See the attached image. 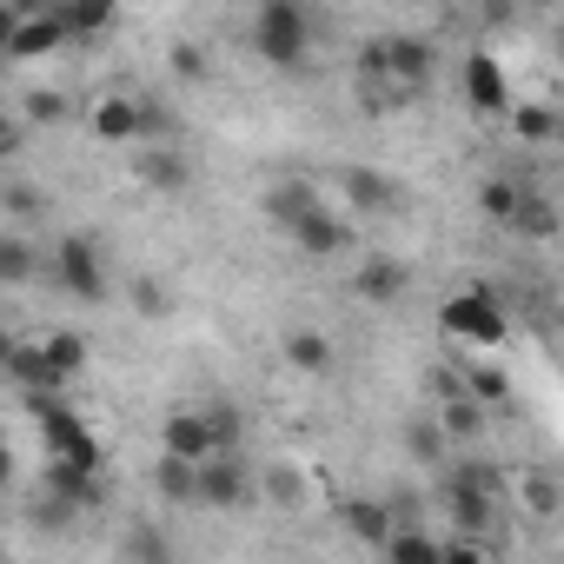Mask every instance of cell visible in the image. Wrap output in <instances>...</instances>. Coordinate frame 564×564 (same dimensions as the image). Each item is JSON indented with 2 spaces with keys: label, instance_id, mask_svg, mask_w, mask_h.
I'll list each match as a JSON object with an SVG mask.
<instances>
[{
  "label": "cell",
  "instance_id": "6da1fadb",
  "mask_svg": "<svg viewBox=\"0 0 564 564\" xmlns=\"http://www.w3.org/2000/svg\"><path fill=\"white\" fill-rule=\"evenodd\" d=\"M432 67H438V47H432L425 34H386V41H366V54H359V80H366V87L386 80L405 107L425 94Z\"/></svg>",
  "mask_w": 564,
  "mask_h": 564
},
{
  "label": "cell",
  "instance_id": "7a4b0ae2",
  "mask_svg": "<svg viewBox=\"0 0 564 564\" xmlns=\"http://www.w3.org/2000/svg\"><path fill=\"white\" fill-rule=\"evenodd\" d=\"M252 54L265 67H279V74L306 67V54H313V14L293 8V0H265V8L252 14Z\"/></svg>",
  "mask_w": 564,
  "mask_h": 564
},
{
  "label": "cell",
  "instance_id": "3957f363",
  "mask_svg": "<svg viewBox=\"0 0 564 564\" xmlns=\"http://www.w3.org/2000/svg\"><path fill=\"white\" fill-rule=\"evenodd\" d=\"M47 272L61 279V293L67 300H107V252H100V239H87V232H67L54 252H47Z\"/></svg>",
  "mask_w": 564,
  "mask_h": 564
},
{
  "label": "cell",
  "instance_id": "277c9868",
  "mask_svg": "<svg viewBox=\"0 0 564 564\" xmlns=\"http://www.w3.org/2000/svg\"><path fill=\"white\" fill-rule=\"evenodd\" d=\"M438 326H445L452 339H471V346H505V333H511L491 293H452V300L438 306Z\"/></svg>",
  "mask_w": 564,
  "mask_h": 564
},
{
  "label": "cell",
  "instance_id": "5b68a950",
  "mask_svg": "<svg viewBox=\"0 0 564 564\" xmlns=\"http://www.w3.org/2000/svg\"><path fill=\"white\" fill-rule=\"evenodd\" d=\"M259 491V478H252V465H246V452H213L206 465H199V498L193 505H213V511H232V505H246Z\"/></svg>",
  "mask_w": 564,
  "mask_h": 564
},
{
  "label": "cell",
  "instance_id": "8992f818",
  "mask_svg": "<svg viewBox=\"0 0 564 564\" xmlns=\"http://www.w3.org/2000/svg\"><path fill=\"white\" fill-rule=\"evenodd\" d=\"M352 293H359L366 306H399V300L412 293V265L392 259V252H372V259L352 272Z\"/></svg>",
  "mask_w": 564,
  "mask_h": 564
},
{
  "label": "cell",
  "instance_id": "52a82bcc",
  "mask_svg": "<svg viewBox=\"0 0 564 564\" xmlns=\"http://www.w3.org/2000/svg\"><path fill=\"white\" fill-rule=\"evenodd\" d=\"M293 246H300L306 259H339V252H352V219H339L333 206H313V213L293 226Z\"/></svg>",
  "mask_w": 564,
  "mask_h": 564
},
{
  "label": "cell",
  "instance_id": "ba28073f",
  "mask_svg": "<svg viewBox=\"0 0 564 564\" xmlns=\"http://www.w3.org/2000/svg\"><path fill=\"white\" fill-rule=\"evenodd\" d=\"M87 127H94V140H107V147H140V100H133V94H100V100L87 107Z\"/></svg>",
  "mask_w": 564,
  "mask_h": 564
},
{
  "label": "cell",
  "instance_id": "9c48e42d",
  "mask_svg": "<svg viewBox=\"0 0 564 564\" xmlns=\"http://www.w3.org/2000/svg\"><path fill=\"white\" fill-rule=\"evenodd\" d=\"M133 180H140L147 193H186V186H193V160H186L180 147H140Z\"/></svg>",
  "mask_w": 564,
  "mask_h": 564
},
{
  "label": "cell",
  "instance_id": "30bf717a",
  "mask_svg": "<svg viewBox=\"0 0 564 564\" xmlns=\"http://www.w3.org/2000/svg\"><path fill=\"white\" fill-rule=\"evenodd\" d=\"M160 445H166V458H180V465H206V458H213L206 412H173V419L160 425Z\"/></svg>",
  "mask_w": 564,
  "mask_h": 564
},
{
  "label": "cell",
  "instance_id": "8fae6325",
  "mask_svg": "<svg viewBox=\"0 0 564 564\" xmlns=\"http://www.w3.org/2000/svg\"><path fill=\"white\" fill-rule=\"evenodd\" d=\"M465 100H471L478 113H511V80L498 74L491 54H471V61H465Z\"/></svg>",
  "mask_w": 564,
  "mask_h": 564
},
{
  "label": "cell",
  "instance_id": "7c38bea8",
  "mask_svg": "<svg viewBox=\"0 0 564 564\" xmlns=\"http://www.w3.org/2000/svg\"><path fill=\"white\" fill-rule=\"evenodd\" d=\"M67 41V28H61V14L54 8H21V28H14V41H8V61H28V54H54Z\"/></svg>",
  "mask_w": 564,
  "mask_h": 564
},
{
  "label": "cell",
  "instance_id": "4fadbf2b",
  "mask_svg": "<svg viewBox=\"0 0 564 564\" xmlns=\"http://www.w3.org/2000/svg\"><path fill=\"white\" fill-rule=\"evenodd\" d=\"M339 193L352 199V213H392V206L405 199V193H399L386 173H372V166H346V173H339Z\"/></svg>",
  "mask_w": 564,
  "mask_h": 564
},
{
  "label": "cell",
  "instance_id": "5bb4252c",
  "mask_svg": "<svg viewBox=\"0 0 564 564\" xmlns=\"http://www.w3.org/2000/svg\"><path fill=\"white\" fill-rule=\"evenodd\" d=\"M445 518H452L458 538H485L491 518H498V498H491V491H458V485H445Z\"/></svg>",
  "mask_w": 564,
  "mask_h": 564
},
{
  "label": "cell",
  "instance_id": "9a60e30c",
  "mask_svg": "<svg viewBox=\"0 0 564 564\" xmlns=\"http://www.w3.org/2000/svg\"><path fill=\"white\" fill-rule=\"evenodd\" d=\"M319 206V193H313V180H279L272 193H265V219L279 226V232H293L306 213Z\"/></svg>",
  "mask_w": 564,
  "mask_h": 564
},
{
  "label": "cell",
  "instance_id": "2e32d148",
  "mask_svg": "<svg viewBox=\"0 0 564 564\" xmlns=\"http://www.w3.org/2000/svg\"><path fill=\"white\" fill-rule=\"evenodd\" d=\"M0 379H14L28 399H41V392H61V379H54V366H47V352H41V339L28 346H14V359H8V372H0Z\"/></svg>",
  "mask_w": 564,
  "mask_h": 564
},
{
  "label": "cell",
  "instance_id": "e0dca14e",
  "mask_svg": "<svg viewBox=\"0 0 564 564\" xmlns=\"http://www.w3.org/2000/svg\"><path fill=\"white\" fill-rule=\"evenodd\" d=\"M339 524H346L359 544H379V551H386V538H392V511H386V498H346V505H339Z\"/></svg>",
  "mask_w": 564,
  "mask_h": 564
},
{
  "label": "cell",
  "instance_id": "ac0fdd59",
  "mask_svg": "<svg viewBox=\"0 0 564 564\" xmlns=\"http://www.w3.org/2000/svg\"><path fill=\"white\" fill-rule=\"evenodd\" d=\"M41 265H47V252L28 232H0V286H28Z\"/></svg>",
  "mask_w": 564,
  "mask_h": 564
},
{
  "label": "cell",
  "instance_id": "d6986e66",
  "mask_svg": "<svg viewBox=\"0 0 564 564\" xmlns=\"http://www.w3.org/2000/svg\"><path fill=\"white\" fill-rule=\"evenodd\" d=\"M61 28H67V41H94V34H107L113 28V8L107 0H61Z\"/></svg>",
  "mask_w": 564,
  "mask_h": 564
},
{
  "label": "cell",
  "instance_id": "ffe728a7",
  "mask_svg": "<svg viewBox=\"0 0 564 564\" xmlns=\"http://www.w3.org/2000/svg\"><path fill=\"white\" fill-rule=\"evenodd\" d=\"M286 366H293V372H333V339L313 333V326L286 333Z\"/></svg>",
  "mask_w": 564,
  "mask_h": 564
},
{
  "label": "cell",
  "instance_id": "44dd1931",
  "mask_svg": "<svg viewBox=\"0 0 564 564\" xmlns=\"http://www.w3.org/2000/svg\"><path fill=\"white\" fill-rule=\"evenodd\" d=\"M438 432H445V445H458V438H478L485 432V405H471L465 392L458 399H438V419H432Z\"/></svg>",
  "mask_w": 564,
  "mask_h": 564
},
{
  "label": "cell",
  "instance_id": "7402d4cb",
  "mask_svg": "<svg viewBox=\"0 0 564 564\" xmlns=\"http://www.w3.org/2000/svg\"><path fill=\"white\" fill-rule=\"evenodd\" d=\"M153 491H160L166 505H193V498H199V465H180V458L160 452V465H153Z\"/></svg>",
  "mask_w": 564,
  "mask_h": 564
},
{
  "label": "cell",
  "instance_id": "603a6c76",
  "mask_svg": "<svg viewBox=\"0 0 564 564\" xmlns=\"http://www.w3.org/2000/svg\"><path fill=\"white\" fill-rule=\"evenodd\" d=\"M0 213H8L14 226H41V219H47V186H34V180L0 186Z\"/></svg>",
  "mask_w": 564,
  "mask_h": 564
},
{
  "label": "cell",
  "instance_id": "cb8c5ba5",
  "mask_svg": "<svg viewBox=\"0 0 564 564\" xmlns=\"http://www.w3.org/2000/svg\"><path fill=\"white\" fill-rule=\"evenodd\" d=\"M74 518H80V505H67L61 491L34 485V498H28V524H34V531H67Z\"/></svg>",
  "mask_w": 564,
  "mask_h": 564
},
{
  "label": "cell",
  "instance_id": "d4e9b609",
  "mask_svg": "<svg viewBox=\"0 0 564 564\" xmlns=\"http://www.w3.org/2000/svg\"><path fill=\"white\" fill-rule=\"evenodd\" d=\"M518 199H524V180H485L478 186V206H485V219H498V226H511L518 219Z\"/></svg>",
  "mask_w": 564,
  "mask_h": 564
},
{
  "label": "cell",
  "instance_id": "484cf974",
  "mask_svg": "<svg viewBox=\"0 0 564 564\" xmlns=\"http://www.w3.org/2000/svg\"><path fill=\"white\" fill-rule=\"evenodd\" d=\"M41 352H47V366H54L61 386H67L74 372H87V339H80V333H54V339H41Z\"/></svg>",
  "mask_w": 564,
  "mask_h": 564
},
{
  "label": "cell",
  "instance_id": "4316f807",
  "mask_svg": "<svg viewBox=\"0 0 564 564\" xmlns=\"http://www.w3.org/2000/svg\"><path fill=\"white\" fill-rule=\"evenodd\" d=\"M511 232H524V239H551V232H557V213H551V199L524 186V199H518V219H511Z\"/></svg>",
  "mask_w": 564,
  "mask_h": 564
},
{
  "label": "cell",
  "instance_id": "83f0119b",
  "mask_svg": "<svg viewBox=\"0 0 564 564\" xmlns=\"http://www.w3.org/2000/svg\"><path fill=\"white\" fill-rule=\"evenodd\" d=\"M458 392H465L471 405H505V399H511V379H505L498 366H471V372L458 379Z\"/></svg>",
  "mask_w": 564,
  "mask_h": 564
},
{
  "label": "cell",
  "instance_id": "f1b7e54d",
  "mask_svg": "<svg viewBox=\"0 0 564 564\" xmlns=\"http://www.w3.org/2000/svg\"><path fill=\"white\" fill-rule=\"evenodd\" d=\"M445 485H458V491H505V471L498 465H485V458H452V471H445Z\"/></svg>",
  "mask_w": 564,
  "mask_h": 564
},
{
  "label": "cell",
  "instance_id": "f546056e",
  "mask_svg": "<svg viewBox=\"0 0 564 564\" xmlns=\"http://www.w3.org/2000/svg\"><path fill=\"white\" fill-rule=\"evenodd\" d=\"M518 498H524V511H531V518H557V505H564V498H557V478H551L544 465L518 478Z\"/></svg>",
  "mask_w": 564,
  "mask_h": 564
},
{
  "label": "cell",
  "instance_id": "4dcf8cb0",
  "mask_svg": "<svg viewBox=\"0 0 564 564\" xmlns=\"http://www.w3.org/2000/svg\"><path fill=\"white\" fill-rule=\"evenodd\" d=\"M386 557H392V564H438V538L419 531V524H412V531H392V538H386Z\"/></svg>",
  "mask_w": 564,
  "mask_h": 564
},
{
  "label": "cell",
  "instance_id": "1f68e13d",
  "mask_svg": "<svg viewBox=\"0 0 564 564\" xmlns=\"http://www.w3.org/2000/svg\"><path fill=\"white\" fill-rule=\"evenodd\" d=\"M511 133H518L524 147H544V140L557 133V113H551V107H538V100H531V107H511Z\"/></svg>",
  "mask_w": 564,
  "mask_h": 564
},
{
  "label": "cell",
  "instance_id": "d6a6232c",
  "mask_svg": "<svg viewBox=\"0 0 564 564\" xmlns=\"http://www.w3.org/2000/svg\"><path fill=\"white\" fill-rule=\"evenodd\" d=\"M21 107H28V120H34V127H61V120L74 113V100H67L61 87H34V94H28Z\"/></svg>",
  "mask_w": 564,
  "mask_h": 564
},
{
  "label": "cell",
  "instance_id": "836d02e7",
  "mask_svg": "<svg viewBox=\"0 0 564 564\" xmlns=\"http://www.w3.org/2000/svg\"><path fill=\"white\" fill-rule=\"evenodd\" d=\"M265 498L272 505H306V471L300 465H272L265 471Z\"/></svg>",
  "mask_w": 564,
  "mask_h": 564
},
{
  "label": "cell",
  "instance_id": "e575fe53",
  "mask_svg": "<svg viewBox=\"0 0 564 564\" xmlns=\"http://www.w3.org/2000/svg\"><path fill=\"white\" fill-rule=\"evenodd\" d=\"M405 452H412L419 465H445V432H438L432 419H419V425H405Z\"/></svg>",
  "mask_w": 564,
  "mask_h": 564
},
{
  "label": "cell",
  "instance_id": "d590c367",
  "mask_svg": "<svg viewBox=\"0 0 564 564\" xmlns=\"http://www.w3.org/2000/svg\"><path fill=\"white\" fill-rule=\"evenodd\" d=\"M127 564H173V544H166V531L140 524V531L127 538Z\"/></svg>",
  "mask_w": 564,
  "mask_h": 564
},
{
  "label": "cell",
  "instance_id": "8d00e7d4",
  "mask_svg": "<svg viewBox=\"0 0 564 564\" xmlns=\"http://www.w3.org/2000/svg\"><path fill=\"white\" fill-rule=\"evenodd\" d=\"M206 432H213V452H239V438H246V419H239L232 405H213V412H206Z\"/></svg>",
  "mask_w": 564,
  "mask_h": 564
},
{
  "label": "cell",
  "instance_id": "74e56055",
  "mask_svg": "<svg viewBox=\"0 0 564 564\" xmlns=\"http://www.w3.org/2000/svg\"><path fill=\"white\" fill-rule=\"evenodd\" d=\"M133 306H140L147 319H166V313H173V293L160 286L153 272H140V279H133Z\"/></svg>",
  "mask_w": 564,
  "mask_h": 564
},
{
  "label": "cell",
  "instance_id": "f35d334b",
  "mask_svg": "<svg viewBox=\"0 0 564 564\" xmlns=\"http://www.w3.org/2000/svg\"><path fill=\"white\" fill-rule=\"evenodd\" d=\"M173 74L180 80H206V47L199 41H173Z\"/></svg>",
  "mask_w": 564,
  "mask_h": 564
},
{
  "label": "cell",
  "instance_id": "ab89813d",
  "mask_svg": "<svg viewBox=\"0 0 564 564\" xmlns=\"http://www.w3.org/2000/svg\"><path fill=\"white\" fill-rule=\"evenodd\" d=\"M14 153H21V120L0 113V160H14Z\"/></svg>",
  "mask_w": 564,
  "mask_h": 564
},
{
  "label": "cell",
  "instance_id": "60d3db41",
  "mask_svg": "<svg viewBox=\"0 0 564 564\" xmlns=\"http://www.w3.org/2000/svg\"><path fill=\"white\" fill-rule=\"evenodd\" d=\"M14 28H21V8H0V67H8V41H14Z\"/></svg>",
  "mask_w": 564,
  "mask_h": 564
},
{
  "label": "cell",
  "instance_id": "b9f144b4",
  "mask_svg": "<svg viewBox=\"0 0 564 564\" xmlns=\"http://www.w3.org/2000/svg\"><path fill=\"white\" fill-rule=\"evenodd\" d=\"M8 478H14V452L0 445V491H8Z\"/></svg>",
  "mask_w": 564,
  "mask_h": 564
},
{
  "label": "cell",
  "instance_id": "7bdbcfd3",
  "mask_svg": "<svg viewBox=\"0 0 564 564\" xmlns=\"http://www.w3.org/2000/svg\"><path fill=\"white\" fill-rule=\"evenodd\" d=\"M14 346H21L14 333H0V372H8V359H14Z\"/></svg>",
  "mask_w": 564,
  "mask_h": 564
},
{
  "label": "cell",
  "instance_id": "ee69618b",
  "mask_svg": "<svg viewBox=\"0 0 564 564\" xmlns=\"http://www.w3.org/2000/svg\"><path fill=\"white\" fill-rule=\"evenodd\" d=\"M0 564H8V557H0Z\"/></svg>",
  "mask_w": 564,
  "mask_h": 564
}]
</instances>
